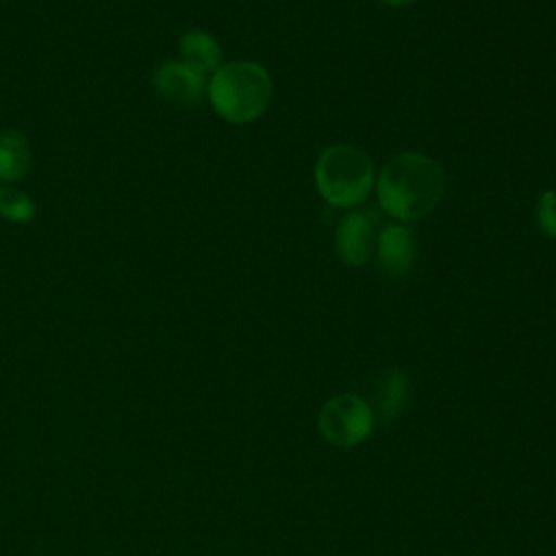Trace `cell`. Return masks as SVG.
Returning a JSON list of instances; mask_svg holds the SVG:
<instances>
[{
  "label": "cell",
  "mask_w": 556,
  "mask_h": 556,
  "mask_svg": "<svg viewBox=\"0 0 556 556\" xmlns=\"http://www.w3.org/2000/svg\"><path fill=\"white\" fill-rule=\"evenodd\" d=\"M154 87L169 102L198 104L208 89V80L182 61H163L154 72Z\"/></svg>",
  "instance_id": "cell-6"
},
{
  "label": "cell",
  "mask_w": 556,
  "mask_h": 556,
  "mask_svg": "<svg viewBox=\"0 0 556 556\" xmlns=\"http://www.w3.org/2000/svg\"><path fill=\"white\" fill-rule=\"evenodd\" d=\"M269 72L252 61L224 63L208 80L206 96L219 117L248 124L261 117L271 102Z\"/></svg>",
  "instance_id": "cell-2"
},
{
  "label": "cell",
  "mask_w": 556,
  "mask_h": 556,
  "mask_svg": "<svg viewBox=\"0 0 556 556\" xmlns=\"http://www.w3.org/2000/svg\"><path fill=\"white\" fill-rule=\"evenodd\" d=\"M536 224L545 237L556 239V191H543L539 195Z\"/></svg>",
  "instance_id": "cell-12"
},
{
  "label": "cell",
  "mask_w": 556,
  "mask_h": 556,
  "mask_svg": "<svg viewBox=\"0 0 556 556\" xmlns=\"http://www.w3.org/2000/svg\"><path fill=\"white\" fill-rule=\"evenodd\" d=\"M374 163L369 154L350 143L328 146L315 163L319 195L339 208L363 204L374 189Z\"/></svg>",
  "instance_id": "cell-3"
},
{
  "label": "cell",
  "mask_w": 556,
  "mask_h": 556,
  "mask_svg": "<svg viewBox=\"0 0 556 556\" xmlns=\"http://www.w3.org/2000/svg\"><path fill=\"white\" fill-rule=\"evenodd\" d=\"M376 228L365 213H348L334 232L337 256L350 267H363L376 250Z\"/></svg>",
  "instance_id": "cell-5"
},
{
  "label": "cell",
  "mask_w": 556,
  "mask_h": 556,
  "mask_svg": "<svg viewBox=\"0 0 556 556\" xmlns=\"http://www.w3.org/2000/svg\"><path fill=\"white\" fill-rule=\"evenodd\" d=\"M378 2H382V4H387V7H408V4H413L415 0H378Z\"/></svg>",
  "instance_id": "cell-13"
},
{
  "label": "cell",
  "mask_w": 556,
  "mask_h": 556,
  "mask_svg": "<svg viewBox=\"0 0 556 556\" xmlns=\"http://www.w3.org/2000/svg\"><path fill=\"white\" fill-rule=\"evenodd\" d=\"M33 165V150L28 139L15 130H0V182L22 180Z\"/></svg>",
  "instance_id": "cell-9"
},
{
  "label": "cell",
  "mask_w": 556,
  "mask_h": 556,
  "mask_svg": "<svg viewBox=\"0 0 556 556\" xmlns=\"http://www.w3.org/2000/svg\"><path fill=\"white\" fill-rule=\"evenodd\" d=\"M374 421L376 417L369 402L354 393H339L321 406L317 428L328 443L350 450L371 434Z\"/></svg>",
  "instance_id": "cell-4"
},
{
  "label": "cell",
  "mask_w": 556,
  "mask_h": 556,
  "mask_svg": "<svg viewBox=\"0 0 556 556\" xmlns=\"http://www.w3.org/2000/svg\"><path fill=\"white\" fill-rule=\"evenodd\" d=\"M376 254L389 276H404L415 265L417 241L406 226L389 224L376 239Z\"/></svg>",
  "instance_id": "cell-7"
},
{
  "label": "cell",
  "mask_w": 556,
  "mask_h": 556,
  "mask_svg": "<svg viewBox=\"0 0 556 556\" xmlns=\"http://www.w3.org/2000/svg\"><path fill=\"white\" fill-rule=\"evenodd\" d=\"M443 191V167L421 152H404L389 159L376 178V195L382 211L400 222L432 213Z\"/></svg>",
  "instance_id": "cell-1"
},
{
  "label": "cell",
  "mask_w": 556,
  "mask_h": 556,
  "mask_svg": "<svg viewBox=\"0 0 556 556\" xmlns=\"http://www.w3.org/2000/svg\"><path fill=\"white\" fill-rule=\"evenodd\" d=\"M0 215L9 222L26 224L35 217V202L24 191L9 185H0Z\"/></svg>",
  "instance_id": "cell-11"
},
{
  "label": "cell",
  "mask_w": 556,
  "mask_h": 556,
  "mask_svg": "<svg viewBox=\"0 0 556 556\" xmlns=\"http://www.w3.org/2000/svg\"><path fill=\"white\" fill-rule=\"evenodd\" d=\"M180 56L185 65L202 76L215 74L224 65L217 39L200 28H191L180 37Z\"/></svg>",
  "instance_id": "cell-8"
},
{
  "label": "cell",
  "mask_w": 556,
  "mask_h": 556,
  "mask_svg": "<svg viewBox=\"0 0 556 556\" xmlns=\"http://www.w3.org/2000/svg\"><path fill=\"white\" fill-rule=\"evenodd\" d=\"M376 406H371L374 415L391 421L400 415L406 404L408 382L400 369H384L376 380Z\"/></svg>",
  "instance_id": "cell-10"
}]
</instances>
